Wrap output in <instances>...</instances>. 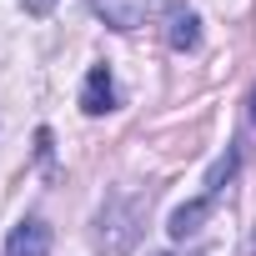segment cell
Instances as JSON below:
<instances>
[{
    "instance_id": "cell-1",
    "label": "cell",
    "mask_w": 256,
    "mask_h": 256,
    "mask_svg": "<svg viewBox=\"0 0 256 256\" xmlns=\"http://www.w3.org/2000/svg\"><path fill=\"white\" fill-rule=\"evenodd\" d=\"M146 196H131V191H116L100 211H96V246L106 251H131L136 236H141V221H146Z\"/></svg>"
},
{
    "instance_id": "cell-2",
    "label": "cell",
    "mask_w": 256,
    "mask_h": 256,
    "mask_svg": "<svg viewBox=\"0 0 256 256\" xmlns=\"http://www.w3.org/2000/svg\"><path fill=\"white\" fill-rule=\"evenodd\" d=\"M90 10H96L110 30H141V26H151L161 10H171V0H90Z\"/></svg>"
},
{
    "instance_id": "cell-3",
    "label": "cell",
    "mask_w": 256,
    "mask_h": 256,
    "mask_svg": "<svg viewBox=\"0 0 256 256\" xmlns=\"http://www.w3.org/2000/svg\"><path fill=\"white\" fill-rule=\"evenodd\" d=\"M80 110H86V116L116 110V80H110V66H90V76H86V86H80Z\"/></svg>"
},
{
    "instance_id": "cell-4",
    "label": "cell",
    "mask_w": 256,
    "mask_h": 256,
    "mask_svg": "<svg viewBox=\"0 0 256 256\" xmlns=\"http://www.w3.org/2000/svg\"><path fill=\"white\" fill-rule=\"evenodd\" d=\"M50 226L40 221V216H30V221H20L16 231H10V241H6V256H50Z\"/></svg>"
},
{
    "instance_id": "cell-5",
    "label": "cell",
    "mask_w": 256,
    "mask_h": 256,
    "mask_svg": "<svg viewBox=\"0 0 256 256\" xmlns=\"http://www.w3.org/2000/svg\"><path fill=\"white\" fill-rule=\"evenodd\" d=\"M211 211H216V201H211V196H196V201H186V206H176V211H171L166 231H171L176 241H186V236H196V231H201V221H206Z\"/></svg>"
},
{
    "instance_id": "cell-6",
    "label": "cell",
    "mask_w": 256,
    "mask_h": 256,
    "mask_svg": "<svg viewBox=\"0 0 256 256\" xmlns=\"http://www.w3.org/2000/svg\"><path fill=\"white\" fill-rule=\"evenodd\" d=\"M166 46L171 50H196L201 46V20L186 6H171V26H166Z\"/></svg>"
},
{
    "instance_id": "cell-7",
    "label": "cell",
    "mask_w": 256,
    "mask_h": 256,
    "mask_svg": "<svg viewBox=\"0 0 256 256\" xmlns=\"http://www.w3.org/2000/svg\"><path fill=\"white\" fill-rule=\"evenodd\" d=\"M236 161H241V156H236V151H226V156L211 166V176H206V196H211V201H216V196L226 191V181L236 176Z\"/></svg>"
},
{
    "instance_id": "cell-8",
    "label": "cell",
    "mask_w": 256,
    "mask_h": 256,
    "mask_svg": "<svg viewBox=\"0 0 256 256\" xmlns=\"http://www.w3.org/2000/svg\"><path fill=\"white\" fill-rule=\"evenodd\" d=\"M26 10H30V16H50V10H56V0H26Z\"/></svg>"
},
{
    "instance_id": "cell-9",
    "label": "cell",
    "mask_w": 256,
    "mask_h": 256,
    "mask_svg": "<svg viewBox=\"0 0 256 256\" xmlns=\"http://www.w3.org/2000/svg\"><path fill=\"white\" fill-rule=\"evenodd\" d=\"M251 126H256V90H251Z\"/></svg>"
},
{
    "instance_id": "cell-10",
    "label": "cell",
    "mask_w": 256,
    "mask_h": 256,
    "mask_svg": "<svg viewBox=\"0 0 256 256\" xmlns=\"http://www.w3.org/2000/svg\"><path fill=\"white\" fill-rule=\"evenodd\" d=\"M251 251H256V231H251Z\"/></svg>"
},
{
    "instance_id": "cell-11",
    "label": "cell",
    "mask_w": 256,
    "mask_h": 256,
    "mask_svg": "<svg viewBox=\"0 0 256 256\" xmlns=\"http://www.w3.org/2000/svg\"><path fill=\"white\" fill-rule=\"evenodd\" d=\"M166 256H176V251H166ZM191 256H201V251H191Z\"/></svg>"
}]
</instances>
